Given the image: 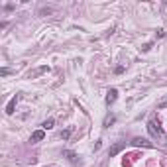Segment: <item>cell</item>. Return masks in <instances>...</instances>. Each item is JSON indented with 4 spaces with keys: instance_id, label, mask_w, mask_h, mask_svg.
<instances>
[{
    "instance_id": "obj_8",
    "label": "cell",
    "mask_w": 167,
    "mask_h": 167,
    "mask_svg": "<svg viewBox=\"0 0 167 167\" xmlns=\"http://www.w3.org/2000/svg\"><path fill=\"white\" fill-rule=\"evenodd\" d=\"M114 122H116V116H114V114H108L106 118H104V124H102V126H104V128H108V126H112Z\"/></svg>"
},
{
    "instance_id": "obj_12",
    "label": "cell",
    "mask_w": 167,
    "mask_h": 167,
    "mask_svg": "<svg viewBox=\"0 0 167 167\" xmlns=\"http://www.w3.org/2000/svg\"><path fill=\"white\" fill-rule=\"evenodd\" d=\"M155 38H165V32H163V30H157V34H155Z\"/></svg>"
},
{
    "instance_id": "obj_1",
    "label": "cell",
    "mask_w": 167,
    "mask_h": 167,
    "mask_svg": "<svg viewBox=\"0 0 167 167\" xmlns=\"http://www.w3.org/2000/svg\"><path fill=\"white\" fill-rule=\"evenodd\" d=\"M148 132H149L151 138H161L163 136V128H161V124H159V120L151 118L148 122Z\"/></svg>"
},
{
    "instance_id": "obj_14",
    "label": "cell",
    "mask_w": 167,
    "mask_h": 167,
    "mask_svg": "<svg viewBox=\"0 0 167 167\" xmlns=\"http://www.w3.org/2000/svg\"><path fill=\"white\" fill-rule=\"evenodd\" d=\"M122 71H124V67H116V69H114V73H116V75H120Z\"/></svg>"
},
{
    "instance_id": "obj_3",
    "label": "cell",
    "mask_w": 167,
    "mask_h": 167,
    "mask_svg": "<svg viewBox=\"0 0 167 167\" xmlns=\"http://www.w3.org/2000/svg\"><path fill=\"white\" fill-rule=\"evenodd\" d=\"M104 100H106V104H108V106H112L116 100H118V91H116V89H108V91H106V98H104Z\"/></svg>"
},
{
    "instance_id": "obj_5",
    "label": "cell",
    "mask_w": 167,
    "mask_h": 167,
    "mask_svg": "<svg viewBox=\"0 0 167 167\" xmlns=\"http://www.w3.org/2000/svg\"><path fill=\"white\" fill-rule=\"evenodd\" d=\"M63 155L67 157V161H69V163H73V165H79V155L75 154V151H71V149H65V151H63Z\"/></svg>"
},
{
    "instance_id": "obj_2",
    "label": "cell",
    "mask_w": 167,
    "mask_h": 167,
    "mask_svg": "<svg viewBox=\"0 0 167 167\" xmlns=\"http://www.w3.org/2000/svg\"><path fill=\"white\" fill-rule=\"evenodd\" d=\"M130 144H132V146L134 148H154V144H151V142H148V140H144V138H134V140L132 142H130Z\"/></svg>"
},
{
    "instance_id": "obj_11",
    "label": "cell",
    "mask_w": 167,
    "mask_h": 167,
    "mask_svg": "<svg viewBox=\"0 0 167 167\" xmlns=\"http://www.w3.org/2000/svg\"><path fill=\"white\" fill-rule=\"evenodd\" d=\"M140 49H142V51H144V53H148V51H149V49H151V43H144V45H142Z\"/></svg>"
},
{
    "instance_id": "obj_6",
    "label": "cell",
    "mask_w": 167,
    "mask_h": 167,
    "mask_svg": "<svg viewBox=\"0 0 167 167\" xmlns=\"http://www.w3.org/2000/svg\"><path fill=\"white\" fill-rule=\"evenodd\" d=\"M43 138H45V130H35V132L32 134V138H30V142L32 144H38V142H41Z\"/></svg>"
},
{
    "instance_id": "obj_7",
    "label": "cell",
    "mask_w": 167,
    "mask_h": 167,
    "mask_svg": "<svg viewBox=\"0 0 167 167\" xmlns=\"http://www.w3.org/2000/svg\"><path fill=\"white\" fill-rule=\"evenodd\" d=\"M124 148H126V142H116L114 146L110 148V157H114L116 154H118V151H122Z\"/></svg>"
},
{
    "instance_id": "obj_4",
    "label": "cell",
    "mask_w": 167,
    "mask_h": 167,
    "mask_svg": "<svg viewBox=\"0 0 167 167\" xmlns=\"http://www.w3.org/2000/svg\"><path fill=\"white\" fill-rule=\"evenodd\" d=\"M18 100H20V94H14V97L10 98V102L6 104V114H8V116H12V114H14V108H16Z\"/></svg>"
},
{
    "instance_id": "obj_13",
    "label": "cell",
    "mask_w": 167,
    "mask_h": 167,
    "mask_svg": "<svg viewBox=\"0 0 167 167\" xmlns=\"http://www.w3.org/2000/svg\"><path fill=\"white\" fill-rule=\"evenodd\" d=\"M8 73H10V69H6V67L0 69V75H8Z\"/></svg>"
},
{
    "instance_id": "obj_9",
    "label": "cell",
    "mask_w": 167,
    "mask_h": 167,
    "mask_svg": "<svg viewBox=\"0 0 167 167\" xmlns=\"http://www.w3.org/2000/svg\"><path fill=\"white\" fill-rule=\"evenodd\" d=\"M53 126H55V120H53V118H47V120L41 124V130H51Z\"/></svg>"
},
{
    "instance_id": "obj_10",
    "label": "cell",
    "mask_w": 167,
    "mask_h": 167,
    "mask_svg": "<svg viewBox=\"0 0 167 167\" xmlns=\"http://www.w3.org/2000/svg\"><path fill=\"white\" fill-rule=\"evenodd\" d=\"M71 134H73V128H67V130H63L61 132V140H69Z\"/></svg>"
}]
</instances>
